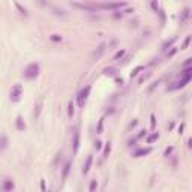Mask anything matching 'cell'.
I'll return each instance as SVG.
<instances>
[{
  "instance_id": "1",
  "label": "cell",
  "mask_w": 192,
  "mask_h": 192,
  "mask_svg": "<svg viewBox=\"0 0 192 192\" xmlns=\"http://www.w3.org/2000/svg\"><path fill=\"white\" fill-rule=\"evenodd\" d=\"M39 72H41V66L39 63H30L24 68L23 71V77L26 80H35V78L39 75Z\"/></svg>"
},
{
  "instance_id": "2",
  "label": "cell",
  "mask_w": 192,
  "mask_h": 192,
  "mask_svg": "<svg viewBox=\"0 0 192 192\" xmlns=\"http://www.w3.org/2000/svg\"><path fill=\"white\" fill-rule=\"evenodd\" d=\"M126 2H114V3H104V5H96V8L99 11H117L122 8H126Z\"/></svg>"
},
{
  "instance_id": "3",
  "label": "cell",
  "mask_w": 192,
  "mask_h": 192,
  "mask_svg": "<svg viewBox=\"0 0 192 192\" xmlns=\"http://www.w3.org/2000/svg\"><path fill=\"white\" fill-rule=\"evenodd\" d=\"M90 92H92V86H86L80 93H78L77 101H78V107H80V108H83L84 105H86V102H87V99H89Z\"/></svg>"
},
{
  "instance_id": "4",
  "label": "cell",
  "mask_w": 192,
  "mask_h": 192,
  "mask_svg": "<svg viewBox=\"0 0 192 192\" xmlns=\"http://www.w3.org/2000/svg\"><path fill=\"white\" fill-rule=\"evenodd\" d=\"M23 96V86L21 84H14L11 89V96L9 99L12 102H20V99Z\"/></svg>"
},
{
  "instance_id": "5",
  "label": "cell",
  "mask_w": 192,
  "mask_h": 192,
  "mask_svg": "<svg viewBox=\"0 0 192 192\" xmlns=\"http://www.w3.org/2000/svg\"><path fill=\"white\" fill-rule=\"evenodd\" d=\"M192 18V9L191 8H185L180 15H179V24L180 26H186V23L189 21V20Z\"/></svg>"
},
{
  "instance_id": "6",
  "label": "cell",
  "mask_w": 192,
  "mask_h": 192,
  "mask_svg": "<svg viewBox=\"0 0 192 192\" xmlns=\"http://www.w3.org/2000/svg\"><path fill=\"white\" fill-rule=\"evenodd\" d=\"M71 6H72V8H77V9H81V11H86V12H96V11H99L96 8V5H83V3L71 2Z\"/></svg>"
},
{
  "instance_id": "7",
  "label": "cell",
  "mask_w": 192,
  "mask_h": 192,
  "mask_svg": "<svg viewBox=\"0 0 192 192\" xmlns=\"http://www.w3.org/2000/svg\"><path fill=\"white\" fill-rule=\"evenodd\" d=\"M80 144H81V138H80V131L75 129L74 132V137H72V150H74V153L77 155L78 150H80Z\"/></svg>"
},
{
  "instance_id": "8",
  "label": "cell",
  "mask_w": 192,
  "mask_h": 192,
  "mask_svg": "<svg viewBox=\"0 0 192 192\" xmlns=\"http://www.w3.org/2000/svg\"><path fill=\"white\" fill-rule=\"evenodd\" d=\"M15 188V183L11 180V179H5L3 183H2V186H0V189H2V192H11V191H14Z\"/></svg>"
},
{
  "instance_id": "9",
  "label": "cell",
  "mask_w": 192,
  "mask_h": 192,
  "mask_svg": "<svg viewBox=\"0 0 192 192\" xmlns=\"http://www.w3.org/2000/svg\"><path fill=\"white\" fill-rule=\"evenodd\" d=\"M92 164H93V156L89 155L87 158H86V162H84L83 170H81L83 176H87V174H89V171H90V168H92Z\"/></svg>"
},
{
  "instance_id": "10",
  "label": "cell",
  "mask_w": 192,
  "mask_h": 192,
  "mask_svg": "<svg viewBox=\"0 0 192 192\" xmlns=\"http://www.w3.org/2000/svg\"><path fill=\"white\" fill-rule=\"evenodd\" d=\"M152 153V147H143V149H138L132 153V158H143V156H147Z\"/></svg>"
},
{
  "instance_id": "11",
  "label": "cell",
  "mask_w": 192,
  "mask_h": 192,
  "mask_svg": "<svg viewBox=\"0 0 192 192\" xmlns=\"http://www.w3.org/2000/svg\"><path fill=\"white\" fill-rule=\"evenodd\" d=\"M107 47H108V45L107 44H105V42H102V44H99L98 45V48L93 51V54H92V56H93L95 59H99V57H101L102 54H104V53L105 51H107Z\"/></svg>"
},
{
  "instance_id": "12",
  "label": "cell",
  "mask_w": 192,
  "mask_h": 192,
  "mask_svg": "<svg viewBox=\"0 0 192 192\" xmlns=\"http://www.w3.org/2000/svg\"><path fill=\"white\" fill-rule=\"evenodd\" d=\"M42 107H44V98H39L38 102L35 104V111H33V116H35V119H38L39 116H41Z\"/></svg>"
},
{
  "instance_id": "13",
  "label": "cell",
  "mask_w": 192,
  "mask_h": 192,
  "mask_svg": "<svg viewBox=\"0 0 192 192\" xmlns=\"http://www.w3.org/2000/svg\"><path fill=\"white\" fill-rule=\"evenodd\" d=\"M71 161H68V162H65V165H63V168H62V183H65L66 182V179H68V176H69V173H71Z\"/></svg>"
},
{
  "instance_id": "14",
  "label": "cell",
  "mask_w": 192,
  "mask_h": 192,
  "mask_svg": "<svg viewBox=\"0 0 192 192\" xmlns=\"http://www.w3.org/2000/svg\"><path fill=\"white\" fill-rule=\"evenodd\" d=\"M104 75L107 77H117V68H114V66H107V68H104Z\"/></svg>"
},
{
  "instance_id": "15",
  "label": "cell",
  "mask_w": 192,
  "mask_h": 192,
  "mask_svg": "<svg viewBox=\"0 0 192 192\" xmlns=\"http://www.w3.org/2000/svg\"><path fill=\"white\" fill-rule=\"evenodd\" d=\"M15 128H17V131H24L26 129V123H24L21 116H17V119H15Z\"/></svg>"
},
{
  "instance_id": "16",
  "label": "cell",
  "mask_w": 192,
  "mask_h": 192,
  "mask_svg": "<svg viewBox=\"0 0 192 192\" xmlns=\"http://www.w3.org/2000/svg\"><path fill=\"white\" fill-rule=\"evenodd\" d=\"M176 41H177V38H176V36H173V38L170 39V41H165V42L162 44V51H168L171 47H173V44H174Z\"/></svg>"
},
{
  "instance_id": "17",
  "label": "cell",
  "mask_w": 192,
  "mask_h": 192,
  "mask_svg": "<svg viewBox=\"0 0 192 192\" xmlns=\"http://www.w3.org/2000/svg\"><path fill=\"white\" fill-rule=\"evenodd\" d=\"M74 114H75V104H74V101L71 99V101L68 102V116L72 119V117H74Z\"/></svg>"
},
{
  "instance_id": "18",
  "label": "cell",
  "mask_w": 192,
  "mask_h": 192,
  "mask_svg": "<svg viewBox=\"0 0 192 192\" xmlns=\"http://www.w3.org/2000/svg\"><path fill=\"white\" fill-rule=\"evenodd\" d=\"M125 54H126V50L125 48H122V50H119L114 56H113V60H120V59H123L125 57Z\"/></svg>"
},
{
  "instance_id": "19",
  "label": "cell",
  "mask_w": 192,
  "mask_h": 192,
  "mask_svg": "<svg viewBox=\"0 0 192 192\" xmlns=\"http://www.w3.org/2000/svg\"><path fill=\"white\" fill-rule=\"evenodd\" d=\"M143 71H144V66H143V65H140V66H137V68L131 72V75H129V77H131V78H135V77H137L138 74H140V72H143Z\"/></svg>"
},
{
  "instance_id": "20",
  "label": "cell",
  "mask_w": 192,
  "mask_h": 192,
  "mask_svg": "<svg viewBox=\"0 0 192 192\" xmlns=\"http://www.w3.org/2000/svg\"><path fill=\"white\" fill-rule=\"evenodd\" d=\"M191 41H192V36H191V35H188L186 38H185V41H183V44H182V47H180V50H188V47H189V44H191Z\"/></svg>"
},
{
  "instance_id": "21",
  "label": "cell",
  "mask_w": 192,
  "mask_h": 192,
  "mask_svg": "<svg viewBox=\"0 0 192 192\" xmlns=\"http://www.w3.org/2000/svg\"><path fill=\"white\" fill-rule=\"evenodd\" d=\"M111 153V143L108 141L107 144H105V147H104V153H102V158H108Z\"/></svg>"
},
{
  "instance_id": "22",
  "label": "cell",
  "mask_w": 192,
  "mask_h": 192,
  "mask_svg": "<svg viewBox=\"0 0 192 192\" xmlns=\"http://www.w3.org/2000/svg\"><path fill=\"white\" fill-rule=\"evenodd\" d=\"M14 5H15V8L20 11V14H21V15H24V17H27V15H29V14H27V9H26V8H23V6L20 5L18 2H14Z\"/></svg>"
},
{
  "instance_id": "23",
  "label": "cell",
  "mask_w": 192,
  "mask_h": 192,
  "mask_svg": "<svg viewBox=\"0 0 192 192\" xmlns=\"http://www.w3.org/2000/svg\"><path fill=\"white\" fill-rule=\"evenodd\" d=\"M158 138H159V132H153V134H150V135L147 137V140H146V141H147V143L150 144V143H153V141H156V140H158Z\"/></svg>"
},
{
  "instance_id": "24",
  "label": "cell",
  "mask_w": 192,
  "mask_h": 192,
  "mask_svg": "<svg viewBox=\"0 0 192 192\" xmlns=\"http://www.w3.org/2000/svg\"><path fill=\"white\" fill-rule=\"evenodd\" d=\"M104 120H105L104 117L99 119V122H98V128H96V134H102V131H104Z\"/></svg>"
},
{
  "instance_id": "25",
  "label": "cell",
  "mask_w": 192,
  "mask_h": 192,
  "mask_svg": "<svg viewBox=\"0 0 192 192\" xmlns=\"http://www.w3.org/2000/svg\"><path fill=\"white\" fill-rule=\"evenodd\" d=\"M0 150H6V147H8V137H6L5 134L2 135V141H0Z\"/></svg>"
},
{
  "instance_id": "26",
  "label": "cell",
  "mask_w": 192,
  "mask_h": 192,
  "mask_svg": "<svg viewBox=\"0 0 192 192\" xmlns=\"http://www.w3.org/2000/svg\"><path fill=\"white\" fill-rule=\"evenodd\" d=\"M177 51H179V48H177V47H171V48L167 51V57H168V59L174 57V56L177 54Z\"/></svg>"
},
{
  "instance_id": "27",
  "label": "cell",
  "mask_w": 192,
  "mask_h": 192,
  "mask_svg": "<svg viewBox=\"0 0 192 192\" xmlns=\"http://www.w3.org/2000/svg\"><path fill=\"white\" fill-rule=\"evenodd\" d=\"M150 6L152 9H153V12H159V3H158V0H150Z\"/></svg>"
},
{
  "instance_id": "28",
  "label": "cell",
  "mask_w": 192,
  "mask_h": 192,
  "mask_svg": "<svg viewBox=\"0 0 192 192\" xmlns=\"http://www.w3.org/2000/svg\"><path fill=\"white\" fill-rule=\"evenodd\" d=\"M150 129L152 131L156 129V117H155V114H150Z\"/></svg>"
},
{
  "instance_id": "29",
  "label": "cell",
  "mask_w": 192,
  "mask_h": 192,
  "mask_svg": "<svg viewBox=\"0 0 192 192\" xmlns=\"http://www.w3.org/2000/svg\"><path fill=\"white\" fill-rule=\"evenodd\" d=\"M173 152H174V146H170V147H167V149H165V152H164V156H165V158H168V156H171V155H173Z\"/></svg>"
},
{
  "instance_id": "30",
  "label": "cell",
  "mask_w": 192,
  "mask_h": 192,
  "mask_svg": "<svg viewBox=\"0 0 192 192\" xmlns=\"http://www.w3.org/2000/svg\"><path fill=\"white\" fill-rule=\"evenodd\" d=\"M98 189V180H92L90 185H89V191L90 192H95Z\"/></svg>"
},
{
  "instance_id": "31",
  "label": "cell",
  "mask_w": 192,
  "mask_h": 192,
  "mask_svg": "<svg viewBox=\"0 0 192 192\" xmlns=\"http://www.w3.org/2000/svg\"><path fill=\"white\" fill-rule=\"evenodd\" d=\"M50 39H51L53 42H62V39H63V38H62L60 35H56V33H54V35H51V36H50Z\"/></svg>"
},
{
  "instance_id": "32",
  "label": "cell",
  "mask_w": 192,
  "mask_h": 192,
  "mask_svg": "<svg viewBox=\"0 0 192 192\" xmlns=\"http://www.w3.org/2000/svg\"><path fill=\"white\" fill-rule=\"evenodd\" d=\"M144 137H147V131H146V129H141V131L137 134V140H140V138H144Z\"/></svg>"
},
{
  "instance_id": "33",
  "label": "cell",
  "mask_w": 192,
  "mask_h": 192,
  "mask_svg": "<svg viewBox=\"0 0 192 192\" xmlns=\"http://www.w3.org/2000/svg\"><path fill=\"white\" fill-rule=\"evenodd\" d=\"M135 143H137V137L135 138H129V140L126 141V146H128V147H134Z\"/></svg>"
},
{
  "instance_id": "34",
  "label": "cell",
  "mask_w": 192,
  "mask_h": 192,
  "mask_svg": "<svg viewBox=\"0 0 192 192\" xmlns=\"http://www.w3.org/2000/svg\"><path fill=\"white\" fill-rule=\"evenodd\" d=\"M123 15H125V14H123V11H119V9H117V11H114V14H113V17H114L116 20H119V18H122Z\"/></svg>"
},
{
  "instance_id": "35",
  "label": "cell",
  "mask_w": 192,
  "mask_h": 192,
  "mask_svg": "<svg viewBox=\"0 0 192 192\" xmlns=\"http://www.w3.org/2000/svg\"><path fill=\"white\" fill-rule=\"evenodd\" d=\"M159 18H161V24H165V12H164V9H159Z\"/></svg>"
},
{
  "instance_id": "36",
  "label": "cell",
  "mask_w": 192,
  "mask_h": 192,
  "mask_svg": "<svg viewBox=\"0 0 192 192\" xmlns=\"http://www.w3.org/2000/svg\"><path fill=\"white\" fill-rule=\"evenodd\" d=\"M186 66H192V57H188L186 60L183 62V68H186Z\"/></svg>"
},
{
  "instance_id": "37",
  "label": "cell",
  "mask_w": 192,
  "mask_h": 192,
  "mask_svg": "<svg viewBox=\"0 0 192 192\" xmlns=\"http://www.w3.org/2000/svg\"><path fill=\"white\" fill-rule=\"evenodd\" d=\"M95 149H96V150H101V149H102V141H96V143H95Z\"/></svg>"
},
{
  "instance_id": "38",
  "label": "cell",
  "mask_w": 192,
  "mask_h": 192,
  "mask_svg": "<svg viewBox=\"0 0 192 192\" xmlns=\"http://www.w3.org/2000/svg\"><path fill=\"white\" fill-rule=\"evenodd\" d=\"M132 12H134V8H126V9L123 11V14L126 15V14H132Z\"/></svg>"
},
{
  "instance_id": "39",
  "label": "cell",
  "mask_w": 192,
  "mask_h": 192,
  "mask_svg": "<svg viewBox=\"0 0 192 192\" xmlns=\"http://www.w3.org/2000/svg\"><path fill=\"white\" fill-rule=\"evenodd\" d=\"M137 123H138V120H137V119H135V120H134V122H131V123H129V129H132V128H135V126H137Z\"/></svg>"
},
{
  "instance_id": "40",
  "label": "cell",
  "mask_w": 192,
  "mask_h": 192,
  "mask_svg": "<svg viewBox=\"0 0 192 192\" xmlns=\"http://www.w3.org/2000/svg\"><path fill=\"white\" fill-rule=\"evenodd\" d=\"M183 129H185V123H182L180 126H179V129H177V131H179V134H183Z\"/></svg>"
},
{
  "instance_id": "41",
  "label": "cell",
  "mask_w": 192,
  "mask_h": 192,
  "mask_svg": "<svg viewBox=\"0 0 192 192\" xmlns=\"http://www.w3.org/2000/svg\"><path fill=\"white\" fill-rule=\"evenodd\" d=\"M45 189H47V188H45V180L42 179V180H41V191H45Z\"/></svg>"
},
{
  "instance_id": "42",
  "label": "cell",
  "mask_w": 192,
  "mask_h": 192,
  "mask_svg": "<svg viewBox=\"0 0 192 192\" xmlns=\"http://www.w3.org/2000/svg\"><path fill=\"white\" fill-rule=\"evenodd\" d=\"M188 147L192 150V138H189V140H188Z\"/></svg>"
},
{
  "instance_id": "43",
  "label": "cell",
  "mask_w": 192,
  "mask_h": 192,
  "mask_svg": "<svg viewBox=\"0 0 192 192\" xmlns=\"http://www.w3.org/2000/svg\"><path fill=\"white\" fill-rule=\"evenodd\" d=\"M116 81H117V83H119V84H120V86H122V84H123V80H122V78H116Z\"/></svg>"
}]
</instances>
